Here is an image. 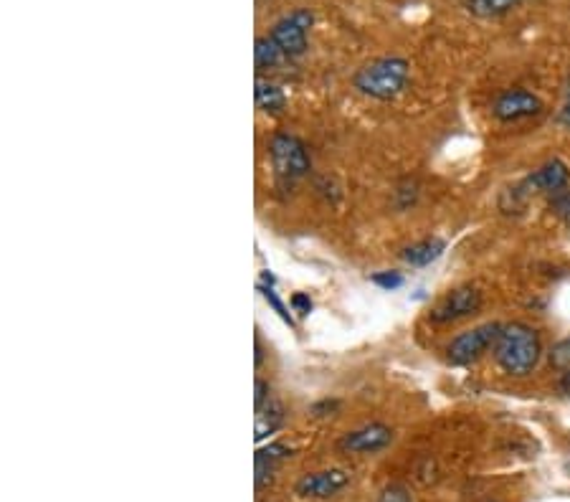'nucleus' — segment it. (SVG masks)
<instances>
[{"label": "nucleus", "mask_w": 570, "mask_h": 502, "mask_svg": "<svg viewBox=\"0 0 570 502\" xmlns=\"http://www.w3.org/2000/svg\"><path fill=\"white\" fill-rule=\"evenodd\" d=\"M543 345H540V335L525 325V322H510L502 325V333L494 343V358L500 363V368L510 376H527L532 368L538 366Z\"/></svg>", "instance_id": "1"}, {"label": "nucleus", "mask_w": 570, "mask_h": 502, "mask_svg": "<svg viewBox=\"0 0 570 502\" xmlns=\"http://www.w3.org/2000/svg\"><path fill=\"white\" fill-rule=\"evenodd\" d=\"M408 82V61L398 59V56H383V59H375L370 64H365L363 69L355 74V87L365 94V97L380 99V102H388V99L398 97L403 92Z\"/></svg>", "instance_id": "2"}, {"label": "nucleus", "mask_w": 570, "mask_h": 502, "mask_svg": "<svg viewBox=\"0 0 570 502\" xmlns=\"http://www.w3.org/2000/svg\"><path fill=\"white\" fill-rule=\"evenodd\" d=\"M315 16L307 8H299V11L284 16L277 26L272 28L269 39L277 44V49L282 51V56L287 61L299 59V56L307 51V33H310Z\"/></svg>", "instance_id": "3"}, {"label": "nucleus", "mask_w": 570, "mask_h": 502, "mask_svg": "<svg viewBox=\"0 0 570 502\" xmlns=\"http://www.w3.org/2000/svg\"><path fill=\"white\" fill-rule=\"evenodd\" d=\"M272 165L282 181H299L310 173V153L304 148V142L294 135H274L269 145Z\"/></svg>", "instance_id": "4"}, {"label": "nucleus", "mask_w": 570, "mask_h": 502, "mask_svg": "<svg viewBox=\"0 0 570 502\" xmlns=\"http://www.w3.org/2000/svg\"><path fill=\"white\" fill-rule=\"evenodd\" d=\"M502 333V325L497 322H487V325H479V328L467 330V333L456 335L449 345V363L454 366H469V363L479 361L489 348H494L497 338Z\"/></svg>", "instance_id": "5"}, {"label": "nucleus", "mask_w": 570, "mask_h": 502, "mask_svg": "<svg viewBox=\"0 0 570 502\" xmlns=\"http://www.w3.org/2000/svg\"><path fill=\"white\" fill-rule=\"evenodd\" d=\"M482 307V292L474 287H459V290L449 292L439 305L431 310V320L434 322H454L462 317L477 315Z\"/></svg>", "instance_id": "6"}, {"label": "nucleus", "mask_w": 570, "mask_h": 502, "mask_svg": "<svg viewBox=\"0 0 570 502\" xmlns=\"http://www.w3.org/2000/svg\"><path fill=\"white\" fill-rule=\"evenodd\" d=\"M393 442V429L386 424H368L363 429L348 432L337 447L350 454H375Z\"/></svg>", "instance_id": "7"}, {"label": "nucleus", "mask_w": 570, "mask_h": 502, "mask_svg": "<svg viewBox=\"0 0 570 502\" xmlns=\"http://www.w3.org/2000/svg\"><path fill=\"white\" fill-rule=\"evenodd\" d=\"M540 110H543V102L525 89H510L494 102V117L502 122L525 120V117L540 115Z\"/></svg>", "instance_id": "8"}, {"label": "nucleus", "mask_w": 570, "mask_h": 502, "mask_svg": "<svg viewBox=\"0 0 570 502\" xmlns=\"http://www.w3.org/2000/svg\"><path fill=\"white\" fill-rule=\"evenodd\" d=\"M568 178L570 173L568 168H565V163L550 160L543 168L535 170V173L517 188V193H520V196H532V193H550V196H553V193L563 191V188L568 186Z\"/></svg>", "instance_id": "9"}, {"label": "nucleus", "mask_w": 570, "mask_h": 502, "mask_svg": "<svg viewBox=\"0 0 570 502\" xmlns=\"http://www.w3.org/2000/svg\"><path fill=\"white\" fill-rule=\"evenodd\" d=\"M348 472L345 470H325V472H312L299 480L297 492L302 497H312V500H327V497L337 495L342 487L348 485Z\"/></svg>", "instance_id": "10"}, {"label": "nucleus", "mask_w": 570, "mask_h": 502, "mask_svg": "<svg viewBox=\"0 0 570 502\" xmlns=\"http://www.w3.org/2000/svg\"><path fill=\"white\" fill-rule=\"evenodd\" d=\"M287 457H292V449L284 447V444H269V447L256 452V487L259 490L272 482L277 464Z\"/></svg>", "instance_id": "11"}, {"label": "nucleus", "mask_w": 570, "mask_h": 502, "mask_svg": "<svg viewBox=\"0 0 570 502\" xmlns=\"http://www.w3.org/2000/svg\"><path fill=\"white\" fill-rule=\"evenodd\" d=\"M282 424H284V409L277 399L269 396L264 404L256 406V434H254L256 442H261V439H266L269 434L277 432Z\"/></svg>", "instance_id": "12"}, {"label": "nucleus", "mask_w": 570, "mask_h": 502, "mask_svg": "<svg viewBox=\"0 0 570 502\" xmlns=\"http://www.w3.org/2000/svg\"><path fill=\"white\" fill-rule=\"evenodd\" d=\"M446 244L441 239H424L418 241V244L408 246L406 251H403V259H406L411 267H429L431 262H436V259L444 254Z\"/></svg>", "instance_id": "13"}, {"label": "nucleus", "mask_w": 570, "mask_h": 502, "mask_svg": "<svg viewBox=\"0 0 570 502\" xmlns=\"http://www.w3.org/2000/svg\"><path fill=\"white\" fill-rule=\"evenodd\" d=\"M256 104H259V110L266 112V115H282L284 107H287V94L272 82H264L259 79L256 82Z\"/></svg>", "instance_id": "14"}, {"label": "nucleus", "mask_w": 570, "mask_h": 502, "mask_svg": "<svg viewBox=\"0 0 570 502\" xmlns=\"http://www.w3.org/2000/svg\"><path fill=\"white\" fill-rule=\"evenodd\" d=\"M464 6L479 18H500L520 6V0H464Z\"/></svg>", "instance_id": "15"}, {"label": "nucleus", "mask_w": 570, "mask_h": 502, "mask_svg": "<svg viewBox=\"0 0 570 502\" xmlns=\"http://www.w3.org/2000/svg\"><path fill=\"white\" fill-rule=\"evenodd\" d=\"M254 59H256V66H259V69H272V66H279V64H284V61H287L282 56V51L277 49V44H274L269 36H261V39H256Z\"/></svg>", "instance_id": "16"}, {"label": "nucleus", "mask_w": 570, "mask_h": 502, "mask_svg": "<svg viewBox=\"0 0 570 502\" xmlns=\"http://www.w3.org/2000/svg\"><path fill=\"white\" fill-rule=\"evenodd\" d=\"M550 363H553L558 371H570V338H563L560 343L553 345V350H550Z\"/></svg>", "instance_id": "17"}, {"label": "nucleus", "mask_w": 570, "mask_h": 502, "mask_svg": "<svg viewBox=\"0 0 570 502\" xmlns=\"http://www.w3.org/2000/svg\"><path fill=\"white\" fill-rule=\"evenodd\" d=\"M550 211L570 226V191L563 188V191L553 193V196H550Z\"/></svg>", "instance_id": "18"}, {"label": "nucleus", "mask_w": 570, "mask_h": 502, "mask_svg": "<svg viewBox=\"0 0 570 502\" xmlns=\"http://www.w3.org/2000/svg\"><path fill=\"white\" fill-rule=\"evenodd\" d=\"M378 502H413V500L403 485H388L386 490L380 492Z\"/></svg>", "instance_id": "19"}, {"label": "nucleus", "mask_w": 570, "mask_h": 502, "mask_svg": "<svg viewBox=\"0 0 570 502\" xmlns=\"http://www.w3.org/2000/svg\"><path fill=\"white\" fill-rule=\"evenodd\" d=\"M261 292H264V300H266V302H269V305H272V307H274V310H277V315H279V317H282V320H284V322H289V325H292V328H294V320H292V315H289V312H287V307H284V302H282V300H279V297H277V295H274V290H269V287H266V290H261Z\"/></svg>", "instance_id": "20"}, {"label": "nucleus", "mask_w": 570, "mask_h": 502, "mask_svg": "<svg viewBox=\"0 0 570 502\" xmlns=\"http://www.w3.org/2000/svg\"><path fill=\"white\" fill-rule=\"evenodd\" d=\"M373 282L378 284V287H383V290H396V287H401L403 284V277L396 272H380L375 274Z\"/></svg>", "instance_id": "21"}, {"label": "nucleus", "mask_w": 570, "mask_h": 502, "mask_svg": "<svg viewBox=\"0 0 570 502\" xmlns=\"http://www.w3.org/2000/svg\"><path fill=\"white\" fill-rule=\"evenodd\" d=\"M292 307H294V312H299V315H307V312L312 310V302H310V297H307V295H294L292 297Z\"/></svg>", "instance_id": "22"}, {"label": "nucleus", "mask_w": 570, "mask_h": 502, "mask_svg": "<svg viewBox=\"0 0 570 502\" xmlns=\"http://www.w3.org/2000/svg\"><path fill=\"white\" fill-rule=\"evenodd\" d=\"M272 396V388H269V383L266 381H256V396H254V404L261 406L266 399Z\"/></svg>", "instance_id": "23"}, {"label": "nucleus", "mask_w": 570, "mask_h": 502, "mask_svg": "<svg viewBox=\"0 0 570 502\" xmlns=\"http://www.w3.org/2000/svg\"><path fill=\"white\" fill-rule=\"evenodd\" d=\"M560 393H565L570 399V371H565L563 378H560Z\"/></svg>", "instance_id": "24"}, {"label": "nucleus", "mask_w": 570, "mask_h": 502, "mask_svg": "<svg viewBox=\"0 0 570 502\" xmlns=\"http://www.w3.org/2000/svg\"><path fill=\"white\" fill-rule=\"evenodd\" d=\"M565 117L570 120V92H568V107H565Z\"/></svg>", "instance_id": "25"}]
</instances>
